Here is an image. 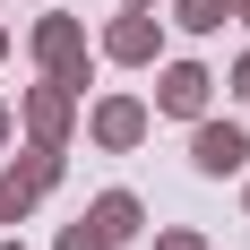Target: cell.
I'll return each mask as SVG.
<instances>
[{
  "instance_id": "277c9868",
  "label": "cell",
  "mask_w": 250,
  "mask_h": 250,
  "mask_svg": "<svg viewBox=\"0 0 250 250\" xmlns=\"http://www.w3.org/2000/svg\"><path fill=\"white\" fill-rule=\"evenodd\" d=\"M26 121H35V147H61V129H69V78H52L26 95Z\"/></svg>"
},
{
  "instance_id": "7a4b0ae2",
  "label": "cell",
  "mask_w": 250,
  "mask_h": 250,
  "mask_svg": "<svg viewBox=\"0 0 250 250\" xmlns=\"http://www.w3.org/2000/svg\"><path fill=\"white\" fill-rule=\"evenodd\" d=\"M35 61H43L52 78H69V86H78V61H86V35H78V18H43V26H35Z\"/></svg>"
},
{
  "instance_id": "9a60e30c",
  "label": "cell",
  "mask_w": 250,
  "mask_h": 250,
  "mask_svg": "<svg viewBox=\"0 0 250 250\" xmlns=\"http://www.w3.org/2000/svg\"><path fill=\"white\" fill-rule=\"evenodd\" d=\"M0 138H9V104H0Z\"/></svg>"
},
{
  "instance_id": "7c38bea8",
  "label": "cell",
  "mask_w": 250,
  "mask_h": 250,
  "mask_svg": "<svg viewBox=\"0 0 250 250\" xmlns=\"http://www.w3.org/2000/svg\"><path fill=\"white\" fill-rule=\"evenodd\" d=\"M164 250H207V242H199V233H164Z\"/></svg>"
},
{
  "instance_id": "52a82bcc",
  "label": "cell",
  "mask_w": 250,
  "mask_h": 250,
  "mask_svg": "<svg viewBox=\"0 0 250 250\" xmlns=\"http://www.w3.org/2000/svg\"><path fill=\"white\" fill-rule=\"evenodd\" d=\"M86 225H95L104 242H129V233H138V199H129V190H104V199H95V216H86Z\"/></svg>"
},
{
  "instance_id": "e0dca14e",
  "label": "cell",
  "mask_w": 250,
  "mask_h": 250,
  "mask_svg": "<svg viewBox=\"0 0 250 250\" xmlns=\"http://www.w3.org/2000/svg\"><path fill=\"white\" fill-rule=\"evenodd\" d=\"M129 9H147V0H129Z\"/></svg>"
},
{
  "instance_id": "3957f363",
  "label": "cell",
  "mask_w": 250,
  "mask_h": 250,
  "mask_svg": "<svg viewBox=\"0 0 250 250\" xmlns=\"http://www.w3.org/2000/svg\"><path fill=\"white\" fill-rule=\"evenodd\" d=\"M207 86H216V78H207L199 61H173V69H164V86H155V104L190 121V112H207Z\"/></svg>"
},
{
  "instance_id": "5b68a950",
  "label": "cell",
  "mask_w": 250,
  "mask_h": 250,
  "mask_svg": "<svg viewBox=\"0 0 250 250\" xmlns=\"http://www.w3.org/2000/svg\"><path fill=\"white\" fill-rule=\"evenodd\" d=\"M104 52H112V61H155V18H147V9H129V18L104 35Z\"/></svg>"
},
{
  "instance_id": "8fae6325",
  "label": "cell",
  "mask_w": 250,
  "mask_h": 250,
  "mask_svg": "<svg viewBox=\"0 0 250 250\" xmlns=\"http://www.w3.org/2000/svg\"><path fill=\"white\" fill-rule=\"evenodd\" d=\"M61 250H112V242H104L95 225H69V233H61Z\"/></svg>"
},
{
  "instance_id": "ac0fdd59",
  "label": "cell",
  "mask_w": 250,
  "mask_h": 250,
  "mask_svg": "<svg viewBox=\"0 0 250 250\" xmlns=\"http://www.w3.org/2000/svg\"><path fill=\"white\" fill-rule=\"evenodd\" d=\"M0 52H9V35H0Z\"/></svg>"
},
{
  "instance_id": "9c48e42d",
  "label": "cell",
  "mask_w": 250,
  "mask_h": 250,
  "mask_svg": "<svg viewBox=\"0 0 250 250\" xmlns=\"http://www.w3.org/2000/svg\"><path fill=\"white\" fill-rule=\"evenodd\" d=\"M26 207H35V181H26V173H0V225H18Z\"/></svg>"
},
{
  "instance_id": "8992f818",
  "label": "cell",
  "mask_w": 250,
  "mask_h": 250,
  "mask_svg": "<svg viewBox=\"0 0 250 250\" xmlns=\"http://www.w3.org/2000/svg\"><path fill=\"white\" fill-rule=\"evenodd\" d=\"M138 129H147V112H138L129 95H112V104L95 112V138H104V147H138Z\"/></svg>"
},
{
  "instance_id": "4fadbf2b",
  "label": "cell",
  "mask_w": 250,
  "mask_h": 250,
  "mask_svg": "<svg viewBox=\"0 0 250 250\" xmlns=\"http://www.w3.org/2000/svg\"><path fill=\"white\" fill-rule=\"evenodd\" d=\"M233 86H242V95H250V61H242V69H233Z\"/></svg>"
},
{
  "instance_id": "2e32d148",
  "label": "cell",
  "mask_w": 250,
  "mask_h": 250,
  "mask_svg": "<svg viewBox=\"0 0 250 250\" xmlns=\"http://www.w3.org/2000/svg\"><path fill=\"white\" fill-rule=\"evenodd\" d=\"M0 250H26V242H0Z\"/></svg>"
},
{
  "instance_id": "30bf717a",
  "label": "cell",
  "mask_w": 250,
  "mask_h": 250,
  "mask_svg": "<svg viewBox=\"0 0 250 250\" xmlns=\"http://www.w3.org/2000/svg\"><path fill=\"white\" fill-rule=\"evenodd\" d=\"M18 173L35 181V190H52V181H61V147H35V155H26V164H18Z\"/></svg>"
},
{
  "instance_id": "5bb4252c",
  "label": "cell",
  "mask_w": 250,
  "mask_h": 250,
  "mask_svg": "<svg viewBox=\"0 0 250 250\" xmlns=\"http://www.w3.org/2000/svg\"><path fill=\"white\" fill-rule=\"evenodd\" d=\"M233 18H242V26H250V0H233Z\"/></svg>"
},
{
  "instance_id": "ba28073f",
  "label": "cell",
  "mask_w": 250,
  "mask_h": 250,
  "mask_svg": "<svg viewBox=\"0 0 250 250\" xmlns=\"http://www.w3.org/2000/svg\"><path fill=\"white\" fill-rule=\"evenodd\" d=\"M181 9V26H190V35H216V26L233 18V0H173Z\"/></svg>"
},
{
  "instance_id": "6da1fadb",
  "label": "cell",
  "mask_w": 250,
  "mask_h": 250,
  "mask_svg": "<svg viewBox=\"0 0 250 250\" xmlns=\"http://www.w3.org/2000/svg\"><path fill=\"white\" fill-rule=\"evenodd\" d=\"M190 164H199V173H242V164H250L242 121H199V138H190Z\"/></svg>"
}]
</instances>
